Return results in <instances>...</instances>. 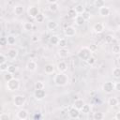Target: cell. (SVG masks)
<instances>
[{
    "mask_svg": "<svg viewBox=\"0 0 120 120\" xmlns=\"http://www.w3.org/2000/svg\"><path fill=\"white\" fill-rule=\"evenodd\" d=\"M53 82L57 86H66L68 83V76L65 72H59L54 75Z\"/></svg>",
    "mask_w": 120,
    "mask_h": 120,
    "instance_id": "cell-1",
    "label": "cell"
},
{
    "mask_svg": "<svg viewBox=\"0 0 120 120\" xmlns=\"http://www.w3.org/2000/svg\"><path fill=\"white\" fill-rule=\"evenodd\" d=\"M7 83H6V88H7V90L8 91H9V92H14V91H17V90H19V88H20V81H19V79H17V78H12L11 80H9V81H8V82H6Z\"/></svg>",
    "mask_w": 120,
    "mask_h": 120,
    "instance_id": "cell-2",
    "label": "cell"
},
{
    "mask_svg": "<svg viewBox=\"0 0 120 120\" xmlns=\"http://www.w3.org/2000/svg\"><path fill=\"white\" fill-rule=\"evenodd\" d=\"M92 53H93V52H91V50H90L87 46H83V47H82V48L78 51V57H79L81 60L86 62V60H87L90 56H92Z\"/></svg>",
    "mask_w": 120,
    "mask_h": 120,
    "instance_id": "cell-3",
    "label": "cell"
},
{
    "mask_svg": "<svg viewBox=\"0 0 120 120\" xmlns=\"http://www.w3.org/2000/svg\"><path fill=\"white\" fill-rule=\"evenodd\" d=\"M26 102V98L23 95H15L13 97V105L15 107H18V108H22L24 106Z\"/></svg>",
    "mask_w": 120,
    "mask_h": 120,
    "instance_id": "cell-4",
    "label": "cell"
},
{
    "mask_svg": "<svg viewBox=\"0 0 120 120\" xmlns=\"http://www.w3.org/2000/svg\"><path fill=\"white\" fill-rule=\"evenodd\" d=\"M102 90L104 93L106 94H111L112 93V91L114 90V82H105L103 84H102Z\"/></svg>",
    "mask_w": 120,
    "mask_h": 120,
    "instance_id": "cell-5",
    "label": "cell"
},
{
    "mask_svg": "<svg viewBox=\"0 0 120 120\" xmlns=\"http://www.w3.org/2000/svg\"><path fill=\"white\" fill-rule=\"evenodd\" d=\"M46 97V92L44 89H35L34 92V98L37 100H42Z\"/></svg>",
    "mask_w": 120,
    "mask_h": 120,
    "instance_id": "cell-6",
    "label": "cell"
},
{
    "mask_svg": "<svg viewBox=\"0 0 120 120\" xmlns=\"http://www.w3.org/2000/svg\"><path fill=\"white\" fill-rule=\"evenodd\" d=\"M64 35L68 38H71V37H74L76 35V29L73 27V26H66L64 28Z\"/></svg>",
    "mask_w": 120,
    "mask_h": 120,
    "instance_id": "cell-7",
    "label": "cell"
},
{
    "mask_svg": "<svg viewBox=\"0 0 120 120\" xmlns=\"http://www.w3.org/2000/svg\"><path fill=\"white\" fill-rule=\"evenodd\" d=\"M27 13H28V16H29V17L35 19V17L39 13V9H38V8L36 7V6H30V7L28 8Z\"/></svg>",
    "mask_w": 120,
    "mask_h": 120,
    "instance_id": "cell-8",
    "label": "cell"
},
{
    "mask_svg": "<svg viewBox=\"0 0 120 120\" xmlns=\"http://www.w3.org/2000/svg\"><path fill=\"white\" fill-rule=\"evenodd\" d=\"M80 113H81L80 110L76 109V108L73 107V106L68 110V115H69V117L72 118V119H77V118H79Z\"/></svg>",
    "mask_w": 120,
    "mask_h": 120,
    "instance_id": "cell-9",
    "label": "cell"
},
{
    "mask_svg": "<svg viewBox=\"0 0 120 120\" xmlns=\"http://www.w3.org/2000/svg\"><path fill=\"white\" fill-rule=\"evenodd\" d=\"M16 116H17L18 119L25 120V119H27V117H28V112H27V110H25V109H23V108H21V109L17 112Z\"/></svg>",
    "mask_w": 120,
    "mask_h": 120,
    "instance_id": "cell-10",
    "label": "cell"
},
{
    "mask_svg": "<svg viewBox=\"0 0 120 120\" xmlns=\"http://www.w3.org/2000/svg\"><path fill=\"white\" fill-rule=\"evenodd\" d=\"M105 30V25L103 22H97L93 25V31L97 34H100Z\"/></svg>",
    "mask_w": 120,
    "mask_h": 120,
    "instance_id": "cell-11",
    "label": "cell"
},
{
    "mask_svg": "<svg viewBox=\"0 0 120 120\" xmlns=\"http://www.w3.org/2000/svg\"><path fill=\"white\" fill-rule=\"evenodd\" d=\"M18 56V51L15 48H10L7 52V57L10 60H14Z\"/></svg>",
    "mask_w": 120,
    "mask_h": 120,
    "instance_id": "cell-12",
    "label": "cell"
},
{
    "mask_svg": "<svg viewBox=\"0 0 120 120\" xmlns=\"http://www.w3.org/2000/svg\"><path fill=\"white\" fill-rule=\"evenodd\" d=\"M37 68H38V65H37V62L34 61V60H29L26 64V69L30 72H34L37 70Z\"/></svg>",
    "mask_w": 120,
    "mask_h": 120,
    "instance_id": "cell-13",
    "label": "cell"
},
{
    "mask_svg": "<svg viewBox=\"0 0 120 120\" xmlns=\"http://www.w3.org/2000/svg\"><path fill=\"white\" fill-rule=\"evenodd\" d=\"M110 13H111V10L106 6H103V7H101V8H98V14L101 17H108L110 15Z\"/></svg>",
    "mask_w": 120,
    "mask_h": 120,
    "instance_id": "cell-14",
    "label": "cell"
},
{
    "mask_svg": "<svg viewBox=\"0 0 120 120\" xmlns=\"http://www.w3.org/2000/svg\"><path fill=\"white\" fill-rule=\"evenodd\" d=\"M44 72L46 73V74H48V75H51V74H52L53 72H54V70H55V68H54V66L52 65V64H46L45 66H44Z\"/></svg>",
    "mask_w": 120,
    "mask_h": 120,
    "instance_id": "cell-15",
    "label": "cell"
},
{
    "mask_svg": "<svg viewBox=\"0 0 120 120\" xmlns=\"http://www.w3.org/2000/svg\"><path fill=\"white\" fill-rule=\"evenodd\" d=\"M69 54V51L67 47H64V48H60L59 51H58V55L61 57V58H66L68 57Z\"/></svg>",
    "mask_w": 120,
    "mask_h": 120,
    "instance_id": "cell-16",
    "label": "cell"
},
{
    "mask_svg": "<svg viewBox=\"0 0 120 120\" xmlns=\"http://www.w3.org/2000/svg\"><path fill=\"white\" fill-rule=\"evenodd\" d=\"M56 68H57V69H58L59 72H66V71L68 70V65H67V63L64 62V61H60V62L57 64Z\"/></svg>",
    "mask_w": 120,
    "mask_h": 120,
    "instance_id": "cell-17",
    "label": "cell"
},
{
    "mask_svg": "<svg viewBox=\"0 0 120 120\" xmlns=\"http://www.w3.org/2000/svg\"><path fill=\"white\" fill-rule=\"evenodd\" d=\"M119 104V100L116 97H111L108 99V105H110L111 107H116Z\"/></svg>",
    "mask_w": 120,
    "mask_h": 120,
    "instance_id": "cell-18",
    "label": "cell"
},
{
    "mask_svg": "<svg viewBox=\"0 0 120 120\" xmlns=\"http://www.w3.org/2000/svg\"><path fill=\"white\" fill-rule=\"evenodd\" d=\"M47 29L48 30H50V31H53V30H55L56 28H57V26H58V24H57V22H55V21H49L48 22H47Z\"/></svg>",
    "mask_w": 120,
    "mask_h": 120,
    "instance_id": "cell-19",
    "label": "cell"
},
{
    "mask_svg": "<svg viewBox=\"0 0 120 120\" xmlns=\"http://www.w3.org/2000/svg\"><path fill=\"white\" fill-rule=\"evenodd\" d=\"M13 10H14L15 15H17V16H21V15H22V14H23V11H24L23 7L21 6V5H17V6H15Z\"/></svg>",
    "mask_w": 120,
    "mask_h": 120,
    "instance_id": "cell-20",
    "label": "cell"
},
{
    "mask_svg": "<svg viewBox=\"0 0 120 120\" xmlns=\"http://www.w3.org/2000/svg\"><path fill=\"white\" fill-rule=\"evenodd\" d=\"M80 112L82 113V114H88L91 112V106L89 104H83V106L82 107V109L80 110Z\"/></svg>",
    "mask_w": 120,
    "mask_h": 120,
    "instance_id": "cell-21",
    "label": "cell"
},
{
    "mask_svg": "<svg viewBox=\"0 0 120 120\" xmlns=\"http://www.w3.org/2000/svg\"><path fill=\"white\" fill-rule=\"evenodd\" d=\"M75 22H76V24L77 25H79V26H82L84 22H85V20L82 18V16L81 15V14H78L76 17H75Z\"/></svg>",
    "mask_w": 120,
    "mask_h": 120,
    "instance_id": "cell-22",
    "label": "cell"
},
{
    "mask_svg": "<svg viewBox=\"0 0 120 120\" xmlns=\"http://www.w3.org/2000/svg\"><path fill=\"white\" fill-rule=\"evenodd\" d=\"M22 27H23V30L26 31V32H29V31H32L33 28H34V24L30 22H25L23 24H22Z\"/></svg>",
    "mask_w": 120,
    "mask_h": 120,
    "instance_id": "cell-23",
    "label": "cell"
},
{
    "mask_svg": "<svg viewBox=\"0 0 120 120\" xmlns=\"http://www.w3.org/2000/svg\"><path fill=\"white\" fill-rule=\"evenodd\" d=\"M83 104H84V101H83L82 99H81V98H78V99H76V100L74 101L73 107H75V108L78 109V110H81L82 107L83 106Z\"/></svg>",
    "mask_w": 120,
    "mask_h": 120,
    "instance_id": "cell-24",
    "label": "cell"
},
{
    "mask_svg": "<svg viewBox=\"0 0 120 120\" xmlns=\"http://www.w3.org/2000/svg\"><path fill=\"white\" fill-rule=\"evenodd\" d=\"M59 39H60V38H59L57 35H52V36H51L49 41H50V43L52 44V45H57Z\"/></svg>",
    "mask_w": 120,
    "mask_h": 120,
    "instance_id": "cell-25",
    "label": "cell"
},
{
    "mask_svg": "<svg viewBox=\"0 0 120 120\" xmlns=\"http://www.w3.org/2000/svg\"><path fill=\"white\" fill-rule=\"evenodd\" d=\"M74 9H75V11L77 12V14H82L83 11H85V8H84V6H83L82 4H78V5L74 8Z\"/></svg>",
    "mask_w": 120,
    "mask_h": 120,
    "instance_id": "cell-26",
    "label": "cell"
},
{
    "mask_svg": "<svg viewBox=\"0 0 120 120\" xmlns=\"http://www.w3.org/2000/svg\"><path fill=\"white\" fill-rule=\"evenodd\" d=\"M7 41L8 45H14L16 43V37L13 35H9L7 37Z\"/></svg>",
    "mask_w": 120,
    "mask_h": 120,
    "instance_id": "cell-27",
    "label": "cell"
},
{
    "mask_svg": "<svg viewBox=\"0 0 120 120\" xmlns=\"http://www.w3.org/2000/svg\"><path fill=\"white\" fill-rule=\"evenodd\" d=\"M104 118V113L100 112H97L93 113V119L94 120H102Z\"/></svg>",
    "mask_w": 120,
    "mask_h": 120,
    "instance_id": "cell-28",
    "label": "cell"
},
{
    "mask_svg": "<svg viewBox=\"0 0 120 120\" xmlns=\"http://www.w3.org/2000/svg\"><path fill=\"white\" fill-rule=\"evenodd\" d=\"M112 52L113 54H116V55H118L120 53V46H119V44H113L112 45Z\"/></svg>",
    "mask_w": 120,
    "mask_h": 120,
    "instance_id": "cell-29",
    "label": "cell"
},
{
    "mask_svg": "<svg viewBox=\"0 0 120 120\" xmlns=\"http://www.w3.org/2000/svg\"><path fill=\"white\" fill-rule=\"evenodd\" d=\"M112 77L115 79H119L120 78V68L118 67L114 68L112 69Z\"/></svg>",
    "mask_w": 120,
    "mask_h": 120,
    "instance_id": "cell-30",
    "label": "cell"
},
{
    "mask_svg": "<svg viewBox=\"0 0 120 120\" xmlns=\"http://www.w3.org/2000/svg\"><path fill=\"white\" fill-rule=\"evenodd\" d=\"M77 15H78V14H77V12L75 11L74 8H69V9L68 10V16L69 18H71V19H75V17H76Z\"/></svg>",
    "mask_w": 120,
    "mask_h": 120,
    "instance_id": "cell-31",
    "label": "cell"
},
{
    "mask_svg": "<svg viewBox=\"0 0 120 120\" xmlns=\"http://www.w3.org/2000/svg\"><path fill=\"white\" fill-rule=\"evenodd\" d=\"M49 9L52 11V12H55L59 9V5L58 3H53V4H50V7H49Z\"/></svg>",
    "mask_w": 120,
    "mask_h": 120,
    "instance_id": "cell-32",
    "label": "cell"
},
{
    "mask_svg": "<svg viewBox=\"0 0 120 120\" xmlns=\"http://www.w3.org/2000/svg\"><path fill=\"white\" fill-rule=\"evenodd\" d=\"M35 20H36L37 22H43L44 20H45V17H44V15H43L41 12H39V13L35 17Z\"/></svg>",
    "mask_w": 120,
    "mask_h": 120,
    "instance_id": "cell-33",
    "label": "cell"
},
{
    "mask_svg": "<svg viewBox=\"0 0 120 120\" xmlns=\"http://www.w3.org/2000/svg\"><path fill=\"white\" fill-rule=\"evenodd\" d=\"M45 88V83L42 81H38L35 83V89H44Z\"/></svg>",
    "mask_w": 120,
    "mask_h": 120,
    "instance_id": "cell-34",
    "label": "cell"
},
{
    "mask_svg": "<svg viewBox=\"0 0 120 120\" xmlns=\"http://www.w3.org/2000/svg\"><path fill=\"white\" fill-rule=\"evenodd\" d=\"M94 6H95L96 8H99L105 6V2H104V0H95Z\"/></svg>",
    "mask_w": 120,
    "mask_h": 120,
    "instance_id": "cell-35",
    "label": "cell"
},
{
    "mask_svg": "<svg viewBox=\"0 0 120 120\" xmlns=\"http://www.w3.org/2000/svg\"><path fill=\"white\" fill-rule=\"evenodd\" d=\"M7 71L9 72V73H11V74H14V73L17 71V67L14 66V65H8Z\"/></svg>",
    "mask_w": 120,
    "mask_h": 120,
    "instance_id": "cell-36",
    "label": "cell"
},
{
    "mask_svg": "<svg viewBox=\"0 0 120 120\" xmlns=\"http://www.w3.org/2000/svg\"><path fill=\"white\" fill-rule=\"evenodd\" d=\"M82 16V18L85 20V21H88V20H90V18H91V14H90V12H88V11H83L82 14H81Z\"/></svg>",
    "mask_w": 120,
    "mask_h": 120,
    "instance_id": "cell-37",
    "label": "cell"
},
{
    "mask_svg": "<svg viewBox=\"0 0 120 120\" xmlns=\"http://www.w3.org/2000/svg\"><path fill=\"white\" fill-rule=\"evenodd\" d=\"M60 48H64V47H66L67 46V40H66V38H60L59 39V41H58V44H57Z\"/></svg>",
    "mask_w": 120,
    "mask_h": 120,
    "instance_id": "cell-38",
    "label": "cell"
},
{
    "mask_svg": "<svg viewBox=\"0 0 120 120\" xmlns=\"http://www.w3.org/2000/svg\"><path fill=\"white\" fill-rule=\"evenodd\" d=\"M86 63H87L89 66H93V65L96 63V58H95V57L92 55V56H90V57H89V58L86 60Z\"/></svg>",
    "mask_w": 120,
    "mask_h": 120,
    "instance_id": "cell-39",
    "label": "cell"
},
{
    "mask_svg": "<svg viewBox=\"0 0 120 120\" xmlns=\"http://www.w3.org/2000/svg\"><path fill=\"white\" fill-rule=\"evenodd\" d=\"M12 78H13V74H11V73L6 71V73H5V75H4V80H5L6 82H8V81L11 80Z\"/></svg>",
    "mask_w": 120,
    "mask_h": 120,
    "instance_id": "cell-40",
    "label": "cell"
},
{
    "mask_svg": "<svg viewBox=\"0 0 120 120\" xmlns=\"http://www.w3.org/2000/svg\"><path fill=\"white\" fill-rule=\"evenodd\" d=\"M8 65L5 62V63H3V64H1L0 65V71H2V72H6L7 70H8Z\"/></svg>",
    "mask_w": 120,
    "mask_h": 120,
    "instance_id": "cell-41",
    "label": "cell"
},
{
    "mask_svg": "<svg viewBox=\"0 0 120 120\" xmlns=\"http://www.w3.org/2000/svg\"><path fill=\"white\" fill-rule=\"evenodd\" d=\"M7 44H8L7 38H5V37H1V38H0V46L4 47V46H6Z\"/></svg>",
    "mask_w": 120,
    "mask_h": 120,
    "instance_id": "cell-42",
    "label": "cell"
},
{
    "mask_svg": "<svg viewBox=\"0 0 120 120\" xmlns=\"http://www.w3.org/2000/svg\"><path fill=\"white\" fill-rule=\"evenodd\" d=\"M0 119L1 120H9L10 116L8 113H2V114H0Z\"/></svg>",
    "mask_w": 120,
    "mask_h": 120,
    "instance_id": "cell-43",
    "label": "cell"
},
{
    "mask_svg": "<svg viewBox=\"0 0 120 120\" xmlns=\"http://www.w3.org/2000/svg\"><path fill=\"white\" fill-rule=\"evenodd\" d=\"M88 48L91 50V52H96V51L98 50L97 45H96V44H94V43H93V44H90V46H89Z\"/></svg>",
    "mask_w": 120,
    "mask_h": 120,
    "instance_id": "cell-44",
    "label": "cell"
},
{
    "mask_svg": "<svg viewBox=\"0 0 120 120\" xmlns=\"http://www.w3.org/2000/svg\"><path fill=\"white\" fill-rule=\"evenodd\" d=\"M6 61H7V57H6L4 54L0 53V65L3 64V63H5Z\"/></svg>",
    "mask_w": 120,
    "mask_h": 120,
    "instance_id": "cell-45",
    "label": "cell"
},
{
    "mask_svg": "<svg viewBox=\"0 0 120 120\" xmlns=\"http://www.w3.org/2000/svg\"><path fill=\"white\" fill-rule=\"evenodd\" d=\"M112 36H111V35H108L106 38H105V40H106V42L107 43H111V42H112Z\"/></svg>",
    "mask_w": 120,
    "mask_h": 120,
    "instance_id": "cell-46",
    "label": "cell"
},
{
    "mask_svg": "<svg viewBox=\"0 0 120 120\" xmlns=\"http://www.w3.org/2000/svg\"><path fill=\"white\" fill-rule=\"evenodd\" d=\"M114 90L120 91V83L119 82H114Z\"/></svg>",
    "mask_w": 120,
    "mask_h": 120,
    "instance_id": "cell-47",
    "label": "cell"
},
{
    "mask_svg": "<svg viewBox=\"0 0 120 120\" xmlns=\"http://www.w3.org/2000/svg\"><path fill=\"white\" fill-rule=\"evenodd\" d=\"M31 40H32L33 42H38V38L36 35H34V36H32Z\"/></svg>",
    "mask_w": 120,
    "mask_h": 120,
    "instance_id": "cell-48",
    "label": "cell"
},
{
    "mask_svg": "<svg viewBox=\"0 0 120 120\" xmlns=\"http://www.w3.org/2000/svg\"><path fill=\"white\" fill-rule=\"evenodd\" d=\"M114 119H115V120H120V112H117L115 113Z\"/></svg>",
    "mask_w": 120,
    "mask_h": 120,
    "instance_id": "cell-49",
    "label": "cell"
},
{
    "mask_svg": "<svg viewBox=\"0 0 120 120\" xmlns=\"http://www.w3.org/2000/svg\"><path fill=\"white\" fill-rule=\"evenodd\" d=\"M46 1L49 4H53V3H57L58 2V0H46Z\"/></svg>",
    "mask_w": 120,
    "mask_h": 120,
    "instance_id": "cell-50",
    "label": "cell"
}]
</instances>
